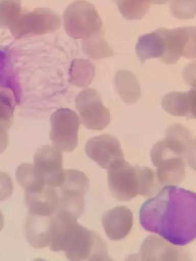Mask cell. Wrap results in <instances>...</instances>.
<instances>
[{
    "mask_svg": "<svg viewBox=\"0 0 196 261\" xmlns=\"http://www.w3.org/2000/svg\"><path fill=\"white\" fill-rule=\"evenodd\" d=\"M4 227V217L2 212L0 210V232H1Z\"/></svg>",
    "mask_w": 196,
    "mask_h": 261,
    "instance_id": "31",
    "label": "cell"
},
{
    "mask_svg": "<svg viewBox=\"0 0 196 261\" xmlns=\"http://www.w3.org/2000/svg\"><path fill=\"white\" fill-rule=\"evenodd\" d=\"M24 200L29 213L51 216L57 210L59 196L56 188L46 185L36 191H25Z\"/></svg>",
    "mask_w": 196,
    "mask_h": 261,
    "instance_id": "17",
    "label": "cell"
},
{
    "mask_svg": "<svg viewBox=\"0 0 196 261\" xmlns=\"http://www.w3.org/2000/svg\"><path fill=\"white\" fill-rule=\"evenodd\" d=\"M165 112L176 117L194 119L196 114V91L192 89L187 92H173L162 99Z\"/></svg>",
    "mask_w": 196,
    "mask_h": 261,
    "instance_id": "18",
    "label": "cell"
},
{
    "mask_svg": "<svg viewBox=\"0 0 196 261\" xmlns=\"http://www.w3.org/2000/svg\"><path fill=\"white\" fill-rule=\"evenodd\" d=\"M16 175L17 183L25 191L37 190L47 185L37 176L33 165L30 164L23 163L19 165Z\"/></svg>",
    "mask_w": 196,
    "mask_h": 261,
    "instance_id": "25",
    "label": "cell"
},
{
    "mask_svg": "<svg viewBox=\"0 0 196 261\" xmlns=\"http://www.w3.org/2000/svg\"><path fill=\"white\" fill-rule=\"evenodd\" d=\"M116 89L125 103L132 105L141 97V91L137 76L127 70H119L115 76Z\"/></svg>",
    "mask_w": 196,
    "mask_h": 261,
    "instance_id": "20",
    "label": "cell"
},
{
    "mask_svg": "<svg viewBox=\"0 0 196 261\" xmlns=\"http://www.w3.org/2000/svg\"><path fill=\"white\" fill-rule=\"evenodd\" d=\"M195 193L168 185L143 204L140 221L146 231L184 246L195 238Z\"/></svg>",
    "mask_w": 196,
    "mask_h": 261,
    "instance_id": "1",
    "label": "cell"
},
{
    "mask_svg": "<svg viewBox=\"0 0 196 261\" xmlns=\"http://www.w3.org/2000/svg\"><path fill=\"white\" fill-rule=\"evenodd\" d=\"M170 9L173 15L177 18L192 19L196 14V0H172Z\"/></svg>",
    "mask_w": 196,
    "mask_h": 261,
    "instance_id": "27",
    "label": "cell"
},
{
    "mask_svg": "<svg viewBox=\"0 0 196 261\" xmlns=\"http://www.w3.org/2000/svg\"><path fill=\"white\" fill-rule=\"evenodd\" d=\"M13 190L14 185L11 178L7 173L0 171V201L9 199Z\"/></svg>",
    "mask_w": 196,
    "mask_h": 261,
    "instance_id": "28",
    "label": "cell"
},
{
    "mask_svg": "<svg viewBox=\"0 0 196 261\" xmlns=\"http://www.w3.org/2000/svg\"><path fill=\"white\" fill-rule=\"evenodd\" d=\"M76 106L83 125L89 129L100 130L110 124L111 116L96 90L82 91L76 99Z\"/></svg>",
    "mask_w": 196,
    "mask_h": 261,
    "instance_id": "10",
    "label": "cell"
},
{
    "mask_svg": "<svg viewBox=\"0 0 196 261\" xmlns=\"http://www.w3.org/2000/svg\"><path fill=\"white\" fill-rule=\"evenodd\" d=\"M50 246L52 251H64L70 260H112L105 243L96 232L65 216L57 217Z\"/></svg>",
    "mask_w": 196,
    "mask_h": 261,
    "instance_id": "2",
    "label": "cell"
},
{
    "mask_svg": "<svg viewBox=\"0 0 196 261\" xmlns=\"http://www.w3.org/2000/svg\"><path fill=\"white\" fill-rule=\"evenodd\" d=\"M152 163L157 167V180L161 185H174L184 179L186 163L164 140L157 142L151 150Z\"/></svg>",
    "mask_w": 196,
    "mask_h": 261,
    "instance_id": "5",
    "label": "cell"
},
{
    "mask_svg": "<svg viewBox=\"0 0 196 261\" xmlns=\"http://www.w3.org/2000/svg\"><path fill=\"white\" fill-rule=\"evenodd\" d=\"M85 153L102 168L108 169L125 160L119 141L110 135L90 139L85 144Z\"/></svg>",
    "mask_w": 196,
    "mask_h": 261,
    "instance_id": "12",
    "label": "cell"
},
{
    "mask_svg": "<svg viewBox=\"0 0 196 261\" xmlns=\"http://www.w3.org/2000/svg\"><path fill=\"white\" fill-rule=\"evenodd\" d=\"M22 13L20 0H0V28L10 30Z\"/></svg>",
    "mask_w": 196,
    "mask_h": 261,
    "instance_id": "23",
    "label": "cell"
},
{
    "mask_svg": "<svg viewBox=\"0 0 196 261\" xmlns=\"http://www.w3.org/2000/svg\"><path fill=\"white\" fill-rule=\"evenodd\" d=\"M9 144V137L7 132L0 129V155L6 150Z\"/></svg>",
    "mask_w": 196,
    "mask_h": 261,
    "instance_id": "29",
    "label": "cell"
},
{
    "mask_svg": "<svg viewBox=\"0 0 196 261\" xmlns=\"http://www.w3.org/2000/svg\"><path fill=\"white\" fill-rule=\"evenodd\" d=\"M140 256L142 260H188L191 258L184 249L172 246L154 235L145 239Z\"/></svg>",
    "mask_w": 196,
    "mask_h": 261,
    "instance_id": "13",
    "label": "cell"
},
{
    "mask_svg": "<svg viewBox=\"0 0 196 261\" xmlns=\"http://www.w3.org/2000/svg\"><path fill=\"white\" fill-rule=\"evenodd\" d=\"M107 170L108 186L115 199L129 201L139 195L137 166H132L124 160Z\"/></svg>",
    "mask_w": 196,
    "mask_h": 261,
    "instance_id": "9",
    "label": "cell"
},
{
    "mask_svg": "<svg viewBox=\"0 0 196 261\" xmlns=\"http://www.w3.org/2000/svg\"><path fill=\"white\" fill-rule=\"evenodd\" d=\"M14 98L8 89L0 88V129L8 132L14 118Z\"/></svg>",
    "mask_w": 196,
    "mask_h": 261,
    "instance_id": "26",
    "label": "cell"
},
{
    "mask_svg": "<svg viewBox=\"0 0 196 261\" xmlns=\"http://www.w3.org/2000/svg\"><path fill=\"white\" fill-rule=\"evenodd\" d=\"M164 41V53L161 58L166 64H175L182 56L195 57V27H185L176 29H159Z\"/></svg>",
    "mask_w": 196,
    "mask_h": 261,
    "instance_id": "8",
    "label": "cell"
},
{
    "mask_svg": "<svg viewBox=\"0 0 196 261\" xmlns=\"http://www.w3.org/2000/svg\"><path fill=\"white\" fill-rule=\"evenodd\" d=\"M63 154L54 146H43L38 148L34 158V169L44 183L53 188L61 184L64 176Z\"/></svg>",
    "mask_w": 196,
    "mask_h": 261,
    "instance_id": "11",
    "label": "cell"
},
{
    "mask_svg": "<svg viewBox=\"0 0 196 261\" xmlns=\"http://www.w3.org/2000/svg\"><path fill=\"white\" fill-rule=\"evenodd\" d=\"M123 17L130 20H140L149 8V0H114Z\"/></svg>",
    "mask_w": 196,
    "mask_h": 261,
    "instance_id": "24",
    "label": "cell"
},
{
    "mask_svg": "<svg viewBox=\"0 0 196 261\" xmlns=\"http://www.w3.org/2000/svg\"><path fill=\"white\" fill-rule=\"evenodd\" d=\"M82 47L87 56L95 60L111 57L114 55L113 50L108 45L101 31L83 39Z\"/></svg>",
    "mask_w": 196,
    "mask_h": 261,
    "instance_id": "21",
    "label": "cell"
},
{
    "mask_svg": "<svg viewBox=\"0 0 196 261\" xmlns=\"http://www.w3.org/2000/svg\"><path fill=\"white\" fill-rule=\"evenodd\" d=\"M165 50L164 41L159 29L140 36L136 46L137 57L143 63L152 58H161Z\"/></svg>",
    "mask_w": 196,
    "mask_h": 261,
    "instance_id": "19",
    "label": "cell"
},
{
    "mask_svg": "<svg viewBox=\"0 0 196 261\" xmlns=\"http://www.w3.org/2000/svg\"><path fill=\"white\" fill-rule=\"evenodd\" d=\"M64 30L75 39H84L101 31L103 23L95 7L85 0H78L65 10Z\"/></svg>",
    "mask_w": 196,
    "mask_h": 261,
    "instance_id": "4",
    "label": "cell"
},
{
    "mask_svg": "<svg viewBox=\"0 0 196 261\" xmlns=\"http://www.w3.org/2000/svg\"><path fill=\"white\" fill-rule=\"evenodd\" d=\"M102 221L108 237L112 241H120L132 229L134 216L128 207L119 206L104 213Z\"/></svg>",
    "mask_w": 196,
    "mask_h": 261,
    "instance_id": "16",
    "label": "cell"
},
{
    "mask_svg": "<svg viewBox=\"0 0 196 261\" xmlns=\"http://www.w3.org/2000/svg\"><path fill=\"white\" fill-rule=\"evenodd\" d=\"M61 19L57 13L50 9L41 8L23 13L10 31L17 39L54 32L61 28Z\"/></svg>",
    "mask_w": 196,
    "mask_h": 261,
    "instance_id": "6",
    "label": "cell"
},
{
    "mask_svg": "<svg viewBox=\"0 0 196 261\" xmlns=\"http://www.w3.org/2000/svg\"><path fill=\"white\" fill-rule=\"evenodd\" d=\"M95 68L90 61L84 59H75L70 70V81L81 88L88 86L95 75Z\"/></svg>",
    "mask_w": 196,
    "mask_h": 261,
    "instance_id": "22",
    "label": "cell"
},
{
    "mask_svg": "<svg viewBox=\"0 0 196 261\" xmlns=\"http://www.w3.org/2000/svg\"><path fill=\"white\" fill-rule=\"evenodd\" d=\"M80 120L68 108H61L51 117L50 139L53 145L61 151L71 152L78 144Z\"/></svg>",
    "mask_w": 196,
    "mask_h": 261,
    "instance_id": "7",
    "label": "cell"
},
{
    "mask_svg": "<svg viewBox=\"0 0 196 261\" xmlns=\"http://www.w3.org/2000/svg\"><path fill=\"white\" fill-rule=\"evenodd\" d=\"M164 140L185 162L195 169V140L187 128L180 124L169 126Z\"/></svg>",
    "mask_w": 196,
    "mask_h": 261,
    "instance_id": "15",
    "label": "cell"
},
{
    "mask_svg": "<svg viewBox=\"0 0 196 261\" xmlns=\"http://www.w3.org/2000/svg\"><path fill=\"white\" fill-rule=\"evenodd\" d=\"M55 228V215L43 216L29 213L26 224L28 242L35 249L44 248L50 245Z\"/></svg>",
    "mask_w": 196,
    "mask_h": 261,
    "instance_id": "14",
    "label": "cell"
},
{
    "mask_svg": "<svg viewBox=\"0 0 196 261\" xmlns=\"http://www.w3.org/2000/svg\"><path fill=\"white\" fill-rule=\"evenodd\" d=\"M149 3L154 5H163L167 3L169 0H149Z\"/></svg>",
    "mask_w": 196,
    "mask_h": 261,
    "instance_id": "30",
    "label": "cell"
},
{
    "mask_svg": "<svg viewBox=\"0 0 196 261\" xmlns=\"http://www.w3.org/2000/svg\"><path fill=\"white\" fill-rule=\"evenodd\" d=\"M89 180L85 174L75 169L64 170L63 180L58 188L59 203L56 213L77 220L85 210V194L89 191Z\"/></svg>",
    "mask_w": 196,
    "mask_h": 261,
    "instance_id": "3",
    "label": "cell"
}]
</instances>
